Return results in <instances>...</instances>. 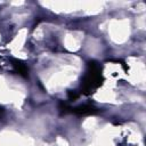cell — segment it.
Masks as SVG:
<instances>
[{"label":"cell","mask_w":146,"mask_h":146,"mask_svg":"<svg viewBox=\"0 0 146 146\" xmlns=\"http://www.w3.org/2000/svg\"><path fill=\"white\" fill-rule=\"evenodd\" d=\"M103 80L104 79H103L100 65L95 60L89 62L87 73L83 76L82 83H81L82 94H86V95L92 94L98 87H100V84L103 83Z\"/></svg>","instance_id":"6da1fadb"},{"label":"cell","mask_w":146,"mask_h":146,"mask_svg":"<svg viewBox=\"0 0 146 146\" xmlns=\"http://www.w3.org/2000/svg\"><path fill=\"white\" fill-rule=\"evenodd\" d=\"M71 113H74L76 115H94L98 113V108L91 104H83L76 107H72Z\"/></svg>","instance_id":"7a4b0ae2"},{"label":"cell","mask_w":146,"mask_h":146,"mask_svg":"<svg viewBox=\"0 0 146 146\" xmlns=\"http://www.w3.org/2000/svg\"><path fill=\"white\" fill-rule=\"evenodd\" d=\"M10 60H11V65H13L14 70L19 75H22L24 78H27V75H29V68H27L26 64L24 62L19 60V59H16V58H11Z\"/></svg>","instance_id":"3957f363"},{"label":"cell","mask_w":146,"mask_h":146,"mask_svg":"<svg viewBox=\"0 0 146 146\" xmlns=\"http://www.w3.org/2000/svg\"><path fill=\"white\" fill-rule=\"evenodd\" d=\"M71 106L67 105V103L65 102H60L59 103V111L62 114H67V113H71Z\"/></svg>","instance_id":"277c9868"},{"label":"cell","mask_w":146,"mask_h":146,"mask_svg":"<svg viewBox=\"0 0 146 146\" xmlns=\"http://www.w3.org/2000/svg\"><path fill=\"white\" fill-rule=\"evenodd\" d=\"M67 96H68V99L70 100H75L79 97V95H78V92L75 90H68L67 91Z\"/></svg>","instance_id":"5b68a950"},{"label":"cell","mask_w":146,"mask_h":146,"mask_svg":"<svg viewBox=\"0 0 146 146\" xmlns=\"http://www.w3.org/2000/svg\"><path fill=\"white\" fill-rule=\"evenodd\" d=\"M2 113H3V107H2V106H0V115H1Z\"/></svg>","instance_id":"8992f818"}]
</instances>
